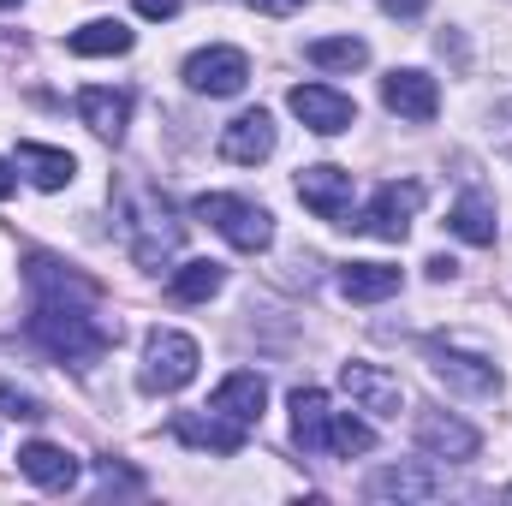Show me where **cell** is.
Listing matches in <instances>:
<instances>
[{
	"label": "cell",
	"instance_id": "obj_35",
	"mask_svg": "<svg viewBox=\"0 0 512 506\" xmlns=\"http://www.w3.org/2000/svg\"><path fill=\"white\" fill-rule=\"evenodd\" d=\"M501 495H507V501H512V483H507V489H501Z\"/></svg>",
	"mask_w": 512,
	"mask_h": 506
},
{
	"label": "cell",
	"instance_id": "obj_20",
	"mask_svg": "<svg viewBox=\"0 0 512 506\" xmlns=\"http://www.w3.org/2000/svg\"><path fill=\"white\" fill-rule=\"evenodd\" d=\"M340 292L352 304H382V298L399 292V268L393 262H346L340 268Z\"/></svg>",
	"mask_w": 512,
	"mask_h": 506
},
{
	"label": "cell",
	"instance_id": "obj_31",
	"mask_svg": "<svg viewBox=\"0 0 512 506\" xmlns=\"http://www.w3.org/2000/svg\"><path fill=\"white\" fill-rule=\"evenodd\" d=\"M453 268H459L453 256H429V280H453Z\"/></svg>",
	"mask_w": 512,
	"mask_h": 506
},
{
	"label": "cell",
	"instance_id": "obj_10",
	"mask_svg": "<svg viewBox=\"0 0 512 506\" xmlns=\"http://www.w3.org/2000/svg\"><path fill=\"white\" fill-rule=\"evenodd\" d=\"M340 387L358 399V411H370V417H399V405H405V381L382 370V364H364V358H352L346 370H340Z\"/></svg>",
	"mask_w": 512,
	"mask_h": 506
},
{
	"label": "cell",
	"instance_id": "obj_14",
	"mask_svg": "<svg viewBox=\"0 0 512 506\" xmlns=\"http://www.w3.org/2000/svg\"><path fill=\"white\" fill-rule=\"evenodd\" d=\"M429 370H435V381H447L453 393H501V370L495 364H483L471 352H453L441 340H429Z\"/></svg>",
	"mask_w": 512,
	"mask_h": 506
},
{
	"label": "cell",
	"instance_id": "obj_7",
	"mask_svg": "<svg viewBox=\"0 0 512 506\" xmlns=\"http://www.w3.org/2000/svg\"><path fill=\"white\" fill-rule=\"evenodd\" d=\"M286 108L316 131V137H340V131L358 126V102H352V96H340V90H328V84H292Z\"/></svg>",
	"mask_w": 512,
	"mask_h": 506
},
{
	"label": "cell",
	"instance_id": "obj_18",
	"mask_svg": "<svg viewBox=\"0 0 512 506\" xmlns=\"http://www.w3.org/2000/svg\"><path fill=\"white\" fill-rule=\"evenodd\" d=\"M328 423H334L328 393H322V387H298V393H292V441H298L304 453H328Z\"/></svg>",
	"mask_w": 512,
	"mask_h": 506
},
{
	"label": "cell",
	"instance_id": "obj_33",
	"mask_svg": "<svg viewBox=\"0 0 512 506\" xmlns=\"http://www.w3.org/2000/svg\"><path fill=\"white\" fill-rule=\"evenodd\" d=\"M423 0H387V12H417Z\"/></svg>",
	"mask_w": 512,
	"mask_h": 506
},
{
	"label": "cell",
	"instance_id": "obj_19",
	"mask_svg": "<svg viewBox=\"0 0 512 506\" xmlns=\"http://www.w3.org/2000/svg\"><path fill=\"white\" fill-rule=\"evenodd\" d=\"M18 167H24V179H30L36 191H60V185H72V173H78V161H72L66 149H48V143H18Z\"/></svg>",
	"mask_w": 512,
	"mask_h": 506
},
{
	"label": "cell",
	"instance_id": "obj_4",
	"mask_svg": "<svg viewBox=\"0 0 512 506\" xmlns=\"http://www.w3.org/2000/svg\"><path fill=\"white\" fill-rule=\"evenodd\" d=\"M197 364H203V352H197V340L179 334V328H155V334L143 340V387H149V393H179V387H191V381H197Z\"/></svg>",
	"mask_w": 512,
	"mask_h": 506
},
{
	"label": "cell",
	"instance_id": "obj_1",
	"mask_svg": "<svg viewBox=\"0 0 512 506\" xmlns=\"http://www.w3.org/2000/svg\"><path fill=\"white\" fill-rule=\"evenodd\" d=\"M24 280H30V322H24V334L48 358L72 364V370L102 364L108 346H114V334L96 322V280L72 274L54 256H30L24 262Z\"/></svg>",
	"mask_w": 512,
	"mask_h": 506
},
{
	"label": "cell",
	"instance_id": "obj_21",
	"mask_svg": "<svg viewBox=\"0 0 512 506\" xmlns=\"http://www.w3.org/2000/svg\"><path fill=\"white\" fill-rule=\"evenodd\" d=\"M131 36L120 18H90V24H78L72 36H66V48L72 54H84V60H108V54H131Z\"/></svg>",
	"mask_w": 512,
	"mask_h": 506
},
{
	"label": "cell",
	"instance_id": "obj_6",
	"mask_svg": "<svg viewBox=\"0 0 512 506\" xmlns=\"http://www.w3.org/2000/svg\"><path fill=\"white\" fill-rule=\"evenodd\" d=\"M245 84H251V60L239 48H227V42L197 48L185 60V90H197V96H239Z\"/></svg>",
	"mask_w": 512,
	"mask_h": 506
},
{
	"label": "cell",
	"instance_id": "obj_11",
	"mask_svg": "<svg viewBox=\"0 0 512 506\" xmlns=\"http://www.w3.org/2000/svg\"><path fill=\"white\" fill-rule=\"evenodd\" d=\"M382 102H387V114H399V120H411V126H429V120L441 114V90H435V78L417 72V66L387 72L382 78Z\"/></svg>",
	"mask_w": 512,
	"mask_h": 506
},
{
	"label": "cell",
	"instance_id": "obj_3",
	"mask_svg": "<svg viewBox=\"0 0 512 506\" xmlns=\"http://www.w3.org/2000/svg\"><path fill=\"white\" fill-rule=\"evenodd\" d=\"M197 221H209L233 251H268L274 245V215L251 197H227V191H203L197 197Z\"/></svg>",
	"mask_w": 512,
	"mask_h": 506
},
{
	"label": "cell",
	"instance_id": "obj_15",
	"mask_svg": "<svg viewBox=\"0 0 512 506\" xmlns=\"http://www.w3.org/2000/svg\"><path fill=\"white\" fill-rule=\"evenodd\" d=\"M18 471H24L36 489H48V495H66V489L78 483V459H72L66 447H54V441H30V447H18Z\"/></svg>",
	"mask_w": 512,
	"mask_h": 506
},
{
	"label": "cell",
	"instance_id": "obj_27",
	"mask_svg": "<svg viewBox=\"0 0 512 506\" xmlns=\"http://www.w3.org/2000/svg\"><path fill=\"white\" fill-rule=\"evenodd\" d=\"M0 411H6V417H18V423H36V417H48V411H42V399H36V393H18L12 381H0Z\"/></svg>",
	"mask_w": 512,
	"mask_h": 506
},
{
	"label": "cell",
	"instance_id": "obj_17",
	"mask_svg": "<svg viewBox=\"0 0 512 506\" xmlns=\"http://www.w3.org/2000/svg\"><path fill=\"white\" fill-rule=\"evenodd\" d=\"M221 155L233 161V167H256V161H268L274 155V120L251 108V114H239L233 126L221 131Z\"/></svg>",
	"mask_w": 512,
	"mask_h": 506
},
{
	"label": "cell",
	"instance_id": "obj_12",
	"mask_svg": "<svg viewBox=\"0 0 512 506\" xmlns=\"http://www.w3.org/2000/svg\"><path fill=\"white\" fill-rule=\"evenodd\" d=\"M262 405H268V381L256 376V370H233V376L209 393L203 411H215V417H227V423H239V429H256V423H262Z\"/></svg>",
	"mask_w": 512,
	"mask_h": 506
},
{
	"label": "cell",
	"instance_id": "obj_29",
	"mask_svg": "<svg viewBox=\"0 0 512 506\" xmlns=\"http://www.w3.org/2000/svg\"><path fill=\"white\" fill-rule=\"evenodd\" d=\"M251 12H262V18H292V12H304V0H251Z\"/></svg>",
	"mask_w": 512,
	"mask_h": 506
},
{
	"label": "cell",
	"instance_id": "obj_5",
	"mask_svg": "<svg viewBox=\"0 0 512 506\" xmlns=\"http://www.w3.org/2000/svg\"><path fill=\"white\" fill-rule=\"evenodd\" d=\"M417 209H423V185H417V179H387L382 191L370 197L364 221H352V227H364V233H376V239H387V245H399V239L411 233Z\"/></svg>",
	"mask_w": 512,
	"mask_h": 506
},
{
	"label": "cell",
	"instance_id": "obj_24",
	"mask_svg": "<svg viewBox=\"0 0 512 506\" xmlns=\"http://www.w3.org/2000/svg\"><path fill=\"white\" fill-rule=\"evenodd\" d=\"M304 54L322 72H358V66H370V42H358V36H316Z\"/></svg>",
	"mask_w": 512,
	"mask_h": 506
},
{
	"label": "cell",
	"instance_id": "obj_22",
	"mask_svg": "<svg viewBox=\"0 0 512 506\" xmlns=\"http://www.w3.org/2000/svg\"><path fill=\"white\" fill-rule=\"evenodd\" d=\"M173 435L191 441V447H209V453H239L251 429H239V423H227V417L209 411V417H173Z\"/></svg>",
	"mask_w": 512,
	"mask_h": 506
},
{
	"label": "cell",
	"instance_id": "obj_2",
	"mask_svg": "<svg viewBox=\"0 0 512 506\" xmlns=\"http://www.w3.org/2000/svg\"><path fill=\"white\" fill-rule=\"evenodd\" d=\"M185 245V221L173 215V203L167 197H155V191H137L126 203V251L137 268H167L173 256Z\"/></svg>",
	"mask_w": 512,
	"mask_h": 506
},
{
	"label": "cell",
	"instance_id": "obj_16",
	"mask_svg": "<svg viewBox=\"0 0 512 506\" xmlns=\"http://www.w3.org/2000/svg\"><path fill=\"white\" fill-rule=\"evenodd\" d=\"M78 120L96 131V137L120 143V137H126V126H131V90H108V84L78 90Z\"/></svg>",
	"mask_w": 512,
	"mask_h": 506
},
{
	"label": "cell",
	"instance_id": "obj_28",
	"mask_svg": "<svg viewBox=\"0 0 512 506\" xmlns=\"http://www.w3.org/2000/svg\"><path fill=\"white\" fill-rule=\"evenodd\" d=\"M96 477H102V489H108V495H137V489H143V477L126 471L120 459H96Z\"/></svg>",
	"mask_w": 512,
	"mask_h": 506
},
{
	"label": "cell",
	"instance_id": "obj_25",
	"mask_svg": "<svg viewBox=\"0 0 512 506\" xmlns=\"http://www.w3.org/2000/svg\"><path fill=\"white\" fill-rule=\"evenodd\" d=\"M221 286H227V268L203 256V262H185V268L173 274V286H167V292H173L179 304H203V298H215Z\"/></svg>",
	"mask_w": 512,
	"mask_h": 506
},
{
	"label": "cell",
	"instance_id": "obj_30",
	"mask_svg": "<svg viewBox=\"0 0 512 506\" xmlns=\"http://www.w3.org/2000/svg\"><path fill=\"white\" fill-rule=\"evenodd\" d=\"M131 6H137L143 18H173V12H179L185 0H131Z\"/></svg>",
	"mask_w": 512,
	"mask_h": 506
},
{
	"label": "cell",
	"instance_id": "obj_34",
	"mask_svg": "<svg viewBox=\"0 0 512 506\" xmlns=\"http://www.w3.org/2000/svg\"><path fill=\"white\" fill-rule=\"evenodd\" d=\"M6 6H18V0H0V12H6Z\"/></svg>",
	"mask_w": 512,
	"mask_h": 506
},
{
	"label": "cell",
	"instance_id": "obj_26",
	"mask_svg": "<svg viewBox=\"0 0 512 506\" xmlns=\"http://www.w3.org/2000/svg\"><path fill=\"white\" fill-rule=\"evenodd\" d=\"M370 447H376V429L358 423V417H346V411H334V423H328V459H358Z\"/></svg>",
	"mask_w": 512,
	"mask_h": 506
},
{
	"label": "cell",
	"instance_id": "obj_13",
	"mask_svg": "<svg viewBox=\"0 0 512 506\" xmlns=\"http://www.w3.org/2000/svg\"><path fill=\"white\" fill-rule=\"evenodd\" d=\"M364 495L370 501H441L447 495V477L441 471H429V465H387L376 471L370 483H364Z\"/></svg>",
	"mask_w": 512,
	"mask_h": 506
},
{
	"label": "cell",
	"instance_id": "obj_8",
	"mask_svg": "<svg viewBox=\"0 0 512 506\" xmlns=\"http://www.w3.org/2000/svg\"><path fill=\"white\" fill-rule=\"evenodd\" d=\"M298 197H304V209H316L322 221L352 227V173H346V167H334V161L298 167Z\"/></svg>",
	"mask_w": 512,
	"mask_h": 506
},
{
	"label": "cell",
	"instance_id": "obj_9",
	"mask_svg": "<svg viewBox=\"0 0 512 506\" xmlns=\"http://www.w3.org/2000/svg\"><path fill=\"white\" fill-rule=\"evenodd\" d=\"M417 447L429 453V459H453V465H465V459H477V447H483V435L465 423V417H453V411H417Z\"/></svg>",
	"mask_w": 512,
	"mask_h": 506
},
{
	"label": "cell",
	"instance_id": "obj_32",
	"mask_svg": "<svg viewBox=\"0 0 512 506\" xmlns=\"http://www.w3.org/2000/svg\"><path fill=\"white\" fill-rule=\"evenodd\" d=\"M12 167H18V161H0V203H6V197H12V185H18V173H12Z\"/></svg>",
	"mask_w": 512,
	"mask_h": 506
},
{
	"label": "cell",
	"instance_id": "obj_23",
	"mask_svg": "<svg viewBox=\"0 0 512 506\" xmlns=\"http://www.w3.org/2000/svg\"><path fill=\"white\" fill-rule=\"evenodd\" d=\"M447 227H453L465 245H495V203H489L483 191H465V197L453 203Z\"/></svg>",
	"mask_w": 512,
	"mask_h": 506
}]
</instances>
